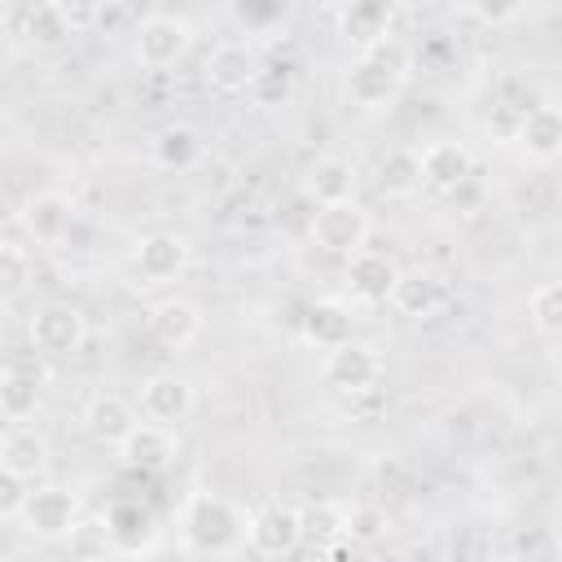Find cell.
Wrapping results in <instances>:
<instances>
[{
    "mask_svg": "<svg viewBox=\"0 0 562 562\" xmlns=\"http://www.w3.org/2000/svg\"><path fill=\"white\" fill-rule=\"evenodd\" d=\"M241 518L228 501L211 496V492H198L189 496L184 505V540L198 549V553H233L241 544Z\"/></svg>",
    "mask_w": 562,
    "mask_h": 562,
    "instance_id": "cell-1",
    "label": "cell"
},
{
    "mask_svg": "<svg viewBox=\"0 0 562 562\" xmlns=\"http://www.w3.org/2000/svg\"><path fill=\"white\" fill-rule=\"evenodd\" d=\"M18 522L40 540H70V531L83 522L79 518V496L61 483H35Z\"/></svg>",
    "mask_w": 562,
    "mask_h": 562,
    "instance_id": "cell-2",
    "label": "cell"
},
{
    "mask_svg": "<svg viewBox=\"0 0 562 562\" xmlns=\"http://www.w3.org/2000/svg\"><path fill=\"white\" fill-rule=\"evenodd\" d=\"M307 237H312L316 250L351 259L369 241V215L356 206V198L351 202H338V206H316V215L307 224Z\"/></svg>",
    "mask_w": 562,
    "mask_h": 562,
    "instance_id": "cell-3",
    "label": "cell"
},
{
    "mask_svg": "<svg viewBox=\"0 0 562 562\" xmlns=\"http://www.w3.org/2000/svg\"><path fill=\"white\" fill-rule=\"evenodd\" d=\"M132 35H136V57H140V66H149V70L176 66V61L189 53V44H193L189 22L176 18V13H149V18L136 22Z\"/></svg>",
    "mask_w": 562,
    "mask_h": 562,
    "instance_id": "cell-4",
    "label": "cell"
},
{
    "mask_svg": "<svg viewBox=\"0 0 562 562\" xmlns=\"http://www.w3.org/2000/svg\"><path fill=\"white\" fill-rule=\"evenodd\" d=\"M83 312L70 303H48L26 325V338L40 356H75L83 347Z\"/></svg>",
    "mask_w": 562,
    "mask_h": 562,
    "instance_id": "cell-5",
    "label": "cell"
},
{
    "mask_svg": "<svg viewBox=\"0 0 562 562\" xmlns=\"http://www.w3.org/2000/svg\"><path fill=\"white\" fill-rule=\"evenodd\" d=\"M246 540L255 553L263 558H285L303 544V522H299V509H285V505H263L259 514H250L246 522Z\"/></svg>",
    "mask_w": 562,
    "mask_h": 562,
    "instance_id": "cell-6",
    "label": "cell"
},
{
    "mask_svg": "<svg viewBox=\"0 0 562 562\" xmlns=\"http://www.w3.org/2000/svg\"><path fill=\"white\" fill-rule=\"evenodd\" d=\"M132 263H136V272H140L145 285L176 281V277L189 268V241H184L180 233H149V237L136 241Z\"/></svg>",
    "mask_w": 562,
    "mask_h": 562,
    "instance_id": "cell-7",
    "label": "cell"
},
{
    "mask_svg": "<svg viewBox=\"0 0 562 562\" xmlns=\"http://www.w3.org/2000/svg\"><path fill=\"white\" fill-rule=\"evenodd\" d=\"M325 382L342 395H356V391H369L378 382V356L369 342H342L334 351H325Z\"/></svg>",
    "mask_w": 562,
    "mask_h": 562,
    "instance_id": "cell-8",
    "label": "cell"
},
{
    "mask_svg": "<svg viewBox=\"0 0 562 562\" xmlns=\"http://www.w3.org/2000/svg\"><path fill=\"white\" fill-rule=\"evenodd\" d=\"M189 408H193V386L184 382V378H176V373H154V378H145L140 382V413L154 422V426H176V422H184L189 417Z\"/></svg>",
    "mask_w": 562,
    "mask_h": 562,
    "instance_id": "cell-9",
    "label": "cell"
},
{
    "mask_svg": "<svg viewBox=\"0 0 562 562\" xmlns=\"http://www.w3.org/2000/svg\"><path fill=\"white\" fill-rule=\"evenodd\" d=\"M395 281H400V268H395V259L382 255V250H369V246H364L360 255L347 259V285H351V294H356L360 303H391Z\"/></svg>",
    "mask_w": 562,
    "mask_h": 562,
    "instance_id": "cell-10",
    "label": "cell"
},
{
    "mask_svg": "<svg viewBox=\"0 0 562 562\" xmlns=\"http://www.w3.org/2000/svg\"><path fill=\"white\" fill-rule=\"evenodd\" d=\"M474 171V154L461 140H430L422 149V184L439 193H457Z\"/></svg>",
    "mask_w": 562,
    "mask_h": 562,
    "instance_id": "cell-11",
    "label": "cell"
},
{
    "mask_svg": "<svg viewBox=\"0 0 562 562\" xmlns=\"http://www.w3.org/2000/svg\"><path fill=\"white\" fill-rule=\"evenodd\" d=\"M136 426H140V422H136V413H132V404H127L123 395L101 391V395H92V400L83 404V430H88L97 443L123 448V439H127Z\"/></svg>",
    "mask_w": 562,
    "mask_h": 562,
    "instance_id": "cell-12",
    "label": "cell"
},
{
    "mask_svg": "<svg viewBox=\"0 0 562 562\" xmlns=\"http://www.w3.org/2000/svg\"><path fill=\"white\" fill-rule=\"evenodd\" d=\"M0 470L35 483L48 470V439L35 426H9L0 439Z\"/></svg>",
    "mask_w": 562,
    "mask_h": 562,
    "instance_id": "cell-13",
    "label": "cell"
},
{
    "mask_svg": "<svg viewBox=\"0 0 562 562\" xmlns=\"http://www.w3.org/2000/svg\"><path fill=\"white\" fill-rule=\"evenodd\" d=\"M4 22H9L18 35H26L31 44H40V48H53V44H61L66 35H75V26H70V18H66V4H53V0L9 9Z\"/></svg>",
    "mask_w": 562,
    "mask_h": 562,
    "instance_id": "cell-14",
    "label": "cell"
},
{
    "mask_svg": "<svg viewBox=\"0 0 562 562\" xmlns=\"http://www.w3.org/2000/svg\"><path fill=\"white\" fill-rule=\"evenodd\" d=\"M149 334H154L162 347H171V351L189 347V342L202 334V312H198V303H189V299H162V303H154V307H149Z\"/></svg>",
    "mask_w": 562,
    "mask_h": 562,
    "instance_id": "cell-15",
    "label": "cell"
},
{
    "mask_svg": "<svg viewBox=\"0 0 562 562\" xmlns=\"http://www.w3.org/2000/svg\"><path fill=\"white\" fill-rule=\"evenodd\" d=\"M334 18H338V31L364 53L369 44H378V40L391 35V18H395V9H391L386 0H351V4H342Z\"/></svg>",
    "mask_w": 562,
    "mask_h": 562,
    "instance_id": "cell-16",
    "label": "cell"
},
{
    "mask_svg": "<svg viewBox=\"0 0 562 562\" xmlns=\"http://www.w3.org/2000/svg\"><path fill=\"white\" fill-rule=\"evenodd\" d=\"M400 83H404V79L386 75V70H382V66H373L369 57H356V61H351V70H347V79H342V92H347V101H351V105H360V110H382V105H391V101H395Z\"/></svg>",
    "mask_w": 562,
    "mask_h": 562,
    "instance_id": "cell-17",
    "label": "cell"
},
{
    "mask_svg": "<svg viewBox=\"0 0 562 562\" xmlns=\"http://www.w3.org/2000/svg\"><path fill=\"white\" fill-rule=\"evenodd\" d=\"M70 220H75L70 198H61V193H53V189H48V193H31L26 206H22V224H26V233H31L40 246L61 241L66 228H70Z\"/></svg>",
    "mask_w": 562,
    "mask_h": 562,
    "instance_id": "cell-18",
    "label": "cell"
},
{
    "mask_svg": "<svg viewBox=\"0 0 562 562\" xmlns=\"http://www.w3.org/2000/svg\"><path fill=\"white\" fill-rule=\"evenodd\" d=\"M119 457H123V465H132V470H167V465L176 461V439H171L167 426L140 422V426L123 439Z\"/></svg>",
    "mask_w": 562,
    "mask_h": 562,
    "instance_id": "cell-19",
    "label": "cell"
},
{
    "mask_svg": "<svg viewBox=\"0 0 562 562\" xmlns=\"http://www.w3.org/2000/svg\"><path fill=\"white\" fill-rule=\"evenodd\" d=\"M299 334H303V342H312V347H321V351H334V347L351 342V316H347L342 303L321 299V303H312V307L299 316Z\"/></svg>",
    "mask_w": 562,
    "mask_h": 562,
    "instance_id": "cell-20",
    "label": "cell"
},
{
    "mask_svg": "<svg viewBox=\"0 0 562 562\" xmlns=\"http://www.w3.org/2000/svg\"><path fill=\"white\" fill-rule=\"evenodd\" d=\"M259 61L246 44H220L211 57H206V79L215 92H250V79H255Z\"/></svg>",
    "mask_w": 562,
    "mask_h": 562,
    "instance_id": "cell-21",
    "label": "cell"
},
{
    "mask_svg": "<svg viewBox=\"0 0 562 562\" xmlns=\"http://www.w3.org/2000/svg\"><path fill=\"white\" fill-rule=\"evenodd\" d=\"M303 189H307V198H312L316 206H338V202H351L356 171H351V162H342V158L329 154V158H316V162L307 167Z\"/></svg>",
    "mask_w": 562,
    "mask_h": 562,
    "instance_id": "cell-22",
    "label": "cell"
},
{
    "mask_svg": "<svg viewBox=\"0 0 562 562\" xmlns=\"http://www.w3.org/2000/svg\"><path fill=\"white\" fill-rule=\"evenodd\" d=\"M105 527H110V540H114L119 553H145V549L154 544V536H158L154 514L140 509L136 501H119V505L105 514Z\"/></svg>",
    "mask_w": 562,
    "mask_h": 562,
    "instance_id": "cell-23",
    "label": "cell"
},
{
    "mask_svg": "<svg viewBox=\"0 0 562 562\" xmlns=\"http://www.w3.org/2000/svg\"><path fill=\"white\" fill-rule=\"evenodd\" d=\"M518 145L531 158H558L562 154V110L558 105H531L518 123Z\"/></svg>",
    "mask_w": 562,
    "mask_h": 562,
    "instance_id": "cell-24",
    "label": "cell"
},
{
    "mask_svg": "<svg viewBox=\"0 0 562 562\" xmlns=\"http://www.w3.org/2000/svg\"><path fill=\"white\" fill-rule=\"evenodd\" d=\"M391 307H395L400 316H413V321L435 316V312L443 307V285H439L430 272H400L395 294H391Z\"/></svg>",
    "mask_w": 562,
    "mask_h": 562,
    "instance_id": "cell-25",
    "label": "cell"
},
{
    "mask_svg": "<svg viewBox=\"0 0 562 562\" xmlns=\"http://www.w3.org/2000/svg\"><path fill=\"white\" fill-rule=\"evenodd\" d=\"M40 408V373H22L9 364L0 373V413L9 426H26V417Z\"/></svg>",
    "mask_w": 562,
    "mask_h": 562,
    "instance_id": "cell-26",
    "label": "cell"
},
{
    "mask_svg": "<svg viewBox=\"0 0 562 562\" xmlns=\"http://www.w3.org/2000/svg\"><path fill=\"white\" fill-rule=\"evenodd\" d=\"M202 154V140L189 123H167L158 136H154V162L167 167V171H189Z\"/></svg>",
    "mask_w": 562,
    "mask_h": 562,
    "instance_id": "cell-27",
    "label": "cell"
},
{
    "mask_svg": "<svg viewBox=\"0 0 562 562\" xmlns=\"http://www.w3.org/2000/svg\"><path fill=\"white\" fill-rule=\"evenodd\" d=\"M299 522H303V540H312L316 549H329V544L347 540V505L312 501V505L299 509Z\"/></svg>",
    "mask_w": 562,
    "mask_h": 562,
    "instance_id": "cell-28",
    "label": "cell"
},
{
    "mask_svg": "<svg viewBox=\"0 0 562 562\" xmlns=\"http://www.w3.org/2000/svg\"><path fill=\"white\" fill-rule=\"evenodd\" d=\"M259 110H277L294 97V70L285 61H259L255 79H250V92H246Z\"/></svg>",
    "mask_w": 562,
    "mask_h": 562,
    "instance_id": "cell-29",
    "label": "cell"
},
{
    "mask_svg": "<svg viewBox=\"0 0 562 562\" xmlns=\"http://www.w3.org/2000/svg\"><path fill=\"white\" fill-rule=\"evenodd\" d=\"M378 184H382V193H391V198H408V193L422 184V154H413V149H391V154L378 162Z\"/></svg>",
    "mask_w": 562,
    "mask_h": 562,
    "instance_id": "cell-30",
    "label": "cell"
},
{
    "mask_svg": "<svg viewBox=\"0 0 562 562\" xmlns=\"http://www.w3.org/2000/svg\"><path fill=\"white\" fill-rule=\"evenodd\" d=\"M527 307H531V321H536L540 334L562 338V281H544V285H536Z\"/></svg>",
    "mask_w": 562,
    "mask_h": 562,
    "instance_id": "cell-31",
    "label": "cell"
},
{
    "mask_svg": "<svg viewBox=\"0 0 562 562\" xmlns=\"http://www.w3.org/2000/svg\"><path fill=\"white\" fill-rule=\"evenodd\" d=\"M110 549H114V540H110L105 518H83V522L70 531V553H75L79 562H101Z\"/></svg>",
    "mask_w": 562,
    "mask_h": 562,
    "instance_id": "cell-32",
    "label": "cell"
},
{
    "mask_svg": "<svg viewBox=\"0 0 562 562\" xmlns=\"http://www.w3.org/2000/svg\"><path fill=\"white\" fill-rule=\"evenodd\" d=\"M360 57H369L373 66H382V70H386V75H395V79H404V75H408V48H404L395 35H386V40L369 44Z\"/></svg>",
    "mask_w": 562,
    "mask_h": 562,
    "instance_id": "cell-33",
    "label": "cell"
},
{
    "mask_svg": "<svg viewBox=\"0 0 562 562\" xmlns=\"http://www.w3.org/2000/svg\"><path fill=\"white\" fill-rule=\"evenodd\" d=\"M382 527H386L382 509H373V505H351V509H347V540H351V544H369V540H378Z\"/></svg>",
    "mask_w": 562,
    "mask_h": 562,
    "instance_id": "cell-34",
    "label": "cell"
},
{
    "mask_svg": "<svg viewBox=\"0 0 562 562\" xmlns=\"http://www.w3.org/2000/svg\"><path fill=\"white\" fill-rule=\"evenodd\" d=\"M31 483L26 479H18V474H9V470H0V518H22V509H26V492Z\"/></svg>",
    "mask_w": 562,
    "mask_h": 562,
    "instance_id": "cell-35",
    "label": "cell"
},
{
    "mask_svg": "<svg viewBox=\"0 0 562 562\" xmlns=\"http://www.w3.org/2000/svg\"><path fill=\"white\" fill-rule=\"evenodd\" d=\"M0 281H4V290H22V281H26V255L13 241L0 250Z\"/></svg>",
    "mask_w": 562,
    "mask_h": 562,
    "instance_id": "cell-36",
    "label": "cell"
},
{
    "mask_svg": "<svg viewBox=\"0 0 562 562\" xmlns=\"http://www.w3.org/2000/svg\"><path fill=\"white\" fill-rule=\"evenodd\" d=\"M457 13H465V18H479V22H509V18H518V4H457Z\"/></svg>",
    "mask_w": 562,
    "mask_h": 562,
    "instance_id": "cell-37",
    "label": "cell"
},
{
    "mask_svg": "<svg viewBox=\"0 0 562 562\" xmlns=\"http://www.w3.org/2000/svg\"><path fill=\"white\" fill-rule=\"evenodd\" d=\"M119 22H127V9L123 4H110V9L97 4V31H114Z\"/></svg>",
    "mask_w": 562,
    "mask_h": 562,
    "instance_id": "cell-38",
    "label": "cell"
},
{
    "mask_svg": "<svg viewBox=\"0 0 562 562\" xmlns=\"http://www.w3.org/2000/svg\"><path fill=\"white\" fill-rule=\"evenodd\" d=\"M369 562H404V558H400V553H373Z\"/></svg>",
    "mask_w": 562,
    "mask_h": 562,
    "instance_id": "cell-39",
    "label": "cell"
},
{
    "mask_svg": "<svg viewBox=\"0 0 562 562\" xmlns=\"http://www.w3.org/2000/svg\"><path fill=\"white\" fill-rule=\"evenodd\" d=\"M487 562H505V558H487Z\"/></svg>",
    "mask_w": 562,
    "mask_h": 562,
    "instance_id": "cell-40",
    "label": "cell"
},
{
    "mask_svg": "<svg viewBox=\"0 0 562 562\" xmlns=\"http://www.w3.org/2000/svg\"><path fill=\"white\" fill-rule=\"evenodd\" d=\"M558 158H562V154H558Z\"/></svg>",
    "mask_w": 562,
    "mask_h": 562,
    "instance_id": "cell-41",
    "label": "cell"
}]
</instances>
